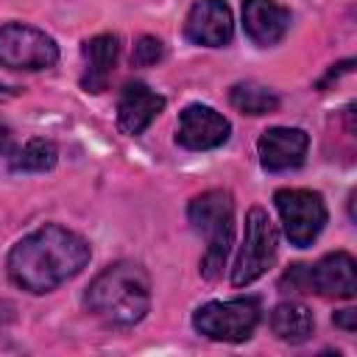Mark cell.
Masks as SVG:
<instances>
[{
  "instance_id": "6da1fadb",
  "label": "cell",
  "mask_w": 357,
  "mask_h": 357,
  "mask_svg": "<svg viewBox=\"0 0 357 357\" xmlns=\"http://www.w3.org/2000/svg\"><path fill=\"white\" fill-rule=\"evenodd\" d=\"M89 262V243L59 226L45 223L36 231L25 234L8 254V276L17 287L28 293H47Z\"/></svg>"
},
{
  "instance_id": "7a4b0ae2",
  "label": "cell",
  "mask_w": 357,
  "mask_h": 357,
  "mask_svg": "<svg viewBox=\"0 0 357 357\" xmlns=\"http://www.w3.org/2000/svg\"><path fill=\"white\" fill-rule=\"evenodd\" d=\"M84 304L112 326H131L142 321L151 307L148 273L134 262H114L92 279Z\"/></svg>"
},
{
  "instance_id": "3957f363",
  "label": "cell",
  "mask_w": 357,
  "mask_h": 357,
  "mask_svg": "<svg viewBox=\"0 0 357 357\" xmlns=\"http://www.w3.org/2000/svg\"><path fill=\"white\" fill-rule=\"evenodd\" d=\"M187 218L192 229L206 240V251L201 257V273L206 279H218L226 268V257L231 248L234 231V201L229 190H206L195 195L187 206Z\"/></svg>"
},
{
  "instance_id": "277c9868",
  "label": "cell",
  "mask_w": 357,
  "mask_h": 357,
  "mask_svg": "<svg viewBox=\"0 0 357 357\" xmlns=\"http://www.w3.org/2000/svg\"><path fill=\"white\" fill-rule=\"evenodd\" d=\"M257 324H259V301L254 296L231 298V301H206L192 315V326L201 335L226 343L248 340Z\"/></svg>"
},
{
  "instance_id": "5b68a950",
  "label": "cell",
  "mask_w": 357,
  "mask_h": 357,
  "mask_svg": "<svg viewBox=\"0 0 357 357\" xmlns=\"http://www.w3.org/2000/svg\"><path fill=\"white\" fill-rule=\"evenodd\" d=\"M276 212L282 218V229L296 248L312 245L326 223V204L321 192L304 187H282L273 192Z\"/></svg>"
},
{
  "instance_id": "8992f818",
  "label": "cell",
  "mask_w": 357,
  "mask_h": 357,
  "mask_svg": "<svg viewBox=\"0 0 357 357\" xmlns=\"http://www.w3.org/2000/svg\"><path fill=\"white\" fill-rule=\"evenodd\" d=\"M273 257H276V229L262 206H251L245 215L243 245L231 268V284L243 287L257 282L273 265Z\"/></svg>"
},
{
  "instance_id": "52a82bcc",
  "label": "cell",
  "mask_w": 357,
  "mask_h": 357,
  "mask_svg": "<svg viewBox=\"0 0 357 357\" xmlns=\"http://www.w3.org/2000/svg\"><path fill=\"white\" fill-rule=\"evenodd\" d=\"M59 61V45L39 28L8 22L0 28V64L8 70H45Z\"/></svg>"
},
{
  "instance_id": "ba28073f",
  "label": "cell",
  "mask_w": 357,
  "mask_h": 357,
  "mask_svg": "<svg viewBox=\"0 0 357 357\" xmlns=\"http://www.w3.org/2000/svg\"><path fill=\"white\" fill-rule=\"evenodd\" d=\"M231 134V126L229 120L215 112L212 106H201V103H192L181 112L178 117V145L190 148V151H209V148H218L229 139Z\"/></svg>"
},
{
  "instance_id": "9c48e42d",
  "label": "cell",
  "mask_w": 357,
  "mask_h": 357,
  "mask_svg": "<svg viewBox=\"0 0 357 357\" xmlns=\"http://www.w3.org/2000/svg\"><path fill=\"white\" fill-rule=\"evenodd\" d=\"M231 33H234L231 8L223 0H198L184 20V36L192 45L223 47L231 42Z\"/></svg>"
},
{
  "instance_id": "30bf717a",
  "label": "cell",
  "mask_w": 357,
  "mask_h": 357,
  "mask_svg": "<svg viewBox=\"0 0 357 357\" xmlns=\"http://www.w3.org/2000/svg\"><path fill=\"white\" fill-rule=\"evenodd\" d=\"M307 284L310 293L351 298L357 293V265L354 257L346 251H332L321 257L315 265H307Z\"/></svg>"
},
{
  "instance_id": "8fae6325",
  "label": "cell",
  "mask_w": 357,
  "mask_h": 357,
  "mask_svg": "<svg viewBox=\"0 0 357 357\" xmlns=\"http://www.w3.org/2000/svg\"><path fill=\"white\" fill-rule=\"evenodd\" d=\"M307 145H310V137L301 128L276 126V128L262 131L257 151H259V162L268 173H282V170H293L304 162Z\"/></svg>"
},
{
  "instance_id": "7c38bea8",
  "label": "cell",
  "mask_w": 357,
  "mask_h": 357,
  "mask_svg": "<svg viewBox=\"0 0 357 357\" xmlns=\"http://www.w3.org/2000/svg\"><path fill=\"white\" fill-rule=\"evenodd\" d=\"M243 28L251 42L276 45L290 28V11L276 0H243Z\"/></svg>"
},
{
  "instance_id": "4fadbf2b",
  "label": "cell",
  "mask_w": 357,
  "mask_h": 357,
  "mask_svg": "<svg viewBox=\"0 0 357 357\" xmlns=\"http://www.w3.org/2000/svg\"><path fill=\"white\" fill-rule=\"evenodd\" d=\"M162 109H165V98L148 89L142 81L126 84L117 100V126L126 134H142Z\"/></svg>"
},
{
  "instance_id": "5bb4252c",
  "label": "cell",
  "mask_w": 357,
  "mask_h": 357,
  "mask_svg": "<svg viewBox=\"0 0 357 357\" xmlns=\"http://www.w3.org/2000/svg\"><path fill=\"white\" fill-rule=\"evenodd\" d=\"M84 73H81V86L86 92H103L109 86L112 70L117 64V36L112 33H98L84 42Z\"/></svg>"
},
{
  "instance_id": "9a60e30c",
  "label": "cell",
  "mask_w": 357,
  "mask_h": 357,
  "mask_svg": "<svg viewBox=\"0 0 357 357\" xmlns=\"http://www.w3.org/2000/svg\"><path fill=\"white\" fill-rule=\"evenodd\" d=\"M271 329L284 343H304L312 335V329H315V318H312V312L304 304L282 301L271 312Z\"/></svg>"
},
{
  "instance_id": "2e32d148",
  "label": "cell",
  "mask_w": 357,
  "mask_h": 357,
  "mask_svg": "<svg viewBox=\"0 0 357 357\" xmlns=\"http://www.w3.org/2000/svg\"><path fill=\"white\" fill-rule=\"evenodd\" d=\"M229 103L243 114H271L279 109V95L257 81H243L231 86Z\"/></svg>"
},
{
  "instance_id": "e0dca14e",
  "label": "cell",
  "mask_w": 357,
  "mask_h": 357,
  "mask_svg": "<svg viewBox=\"0 0 357 357\" xmlns=\"http://www.w3.org/2000/svg\"><path fill=\"white\" fill-rule=\"evenodd\" d=\"M56 159H59V151H56V145L50 142V139H42V137H36V139H28L20 151H14L11 153V159H8V165H11V170H22V173H42V170H50L53 165H56Z\"/></svg>"
},
{
  "instance_id": "ac0fdd59",
  "label": "cell",
  "mask_w": 357,
  "mask_h": 357,
  "mask_svg": "<svg viewBox=\"0 0 357 357\" xmlns=\"http://www.w3.org/2000/svg\"><path fill=\"white\" fill-rule=\"evenodd\" d=\"M165 56V47L156 36H142L137 45H134V53H131V61L139 64V67H148V64H156L159 59Z\"/></svg>"
},
{
  "instance_id": "d6986e66",
  "label": "cell",
  "mask_w": 357,
  "mask_h": 357,
  "mask_svg": "<svg viewBox=\"0 0 357 357\" xmlns=\"http://www.w3.org/2000/svg\"><path fill=\"white\" fill-rule=\"evenodd\" d=\"M335 326H343L346 332L357 329V310H340L335 312Z\"/></svg>"
},
{
  "instance_id": "ffe728a7",
  "label": "cell",
  "mask_w": 357,
  "mask_h": 357,
  "mask_svg": "<svg viewBox=\"0 0 357 357\" xmlns=\"http://www.w3.org/2000/svg\"><path fill=\"white\" fill-rule=\"evenodd\" d=\"M8 142H11V131H8V126L0 120V151H6Z\"/></svg>"
}]
</instances>
